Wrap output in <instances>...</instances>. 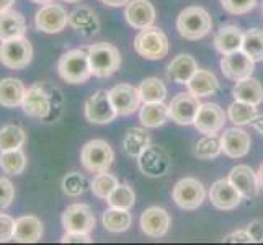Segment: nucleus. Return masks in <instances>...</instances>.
Instances as JSON below:
<instances>
[{"instance_id": "393cba45", "label": "nucleus", "mask_w": 263, "mask_h": 245, "mask_svg": "<svg viewBox=\"0 0 263 245\" xmlns=\"http://www.w3.org/2000/svg\"><path fill=\"white\" fill-rule=\"evenodd\" d=\"M188 92L193 93L195 97L201 98V97H210L214 95L219 88V80L217 77L210 70H203V69H198L193 77L188 80Z\"/></svg>"}, {"instance_id": "1a4fd4ad", "label": "nucleus", "mask_w": 263, "mask_h": 245, "mask_svg": "<svg viewBox=\"0 0 263 245\" xmlns=\"http://www.w3.org/2000/svg\"><path fill=\"white\" fill-rule=\"evenodd\" d=\"M69 23V15L66 8L59 4H46L43 5L34 15V25L40 31L46 34L61 33Z\"/></svg>"}, {"instance_id": "4be33fe9", "label": "nucleus", "mask_w": 263, "mask_h": 245, "mask_svg": "<svg viewBox=\"0 0 263 245\" xmlns=\"http://www.w3.org/2000/svg\"><path fill=\"white\" fill-rule=\"evenodd\" d=\"M221 146H222V152L228 157L240 159L243 156H247V152L250 150V136L239 128L228 129L221 138Z\"/></svg>"}, {"instance_id": "37998d69", "label": "nucleus", "mask_w": 263, "mask_h": 245, "mask_svg": "<svg viewBox=\"0 0 263 245\" xmlns=\"http://www.w3.org/2000/svg\"><path fill=\"white\" fill-rule=\"evenodd\" d=\"M15 199V186L8 178L0 177V211L10 208Z\"/></svg>"}, {"instance_id": "6ab92c4d", "label": "nucleus", "mask_w": 263, "mask_h": 245, "mask_svg": "<svg viewBox=\"0 0 263 245\" xmlns=\"http://www.w3.org/2000/svg\"><path fill=\"white\" fill-rule=\"evenodd\" d=\"M124 16L133 28L144 30L147 26H152L156 20V8L149 0H133L126 7Z\"/></svg>"}, {"instance_id": "423d86ee", "label": "nucleus", "mask_w": 263, "mask_h": 245, "mask_svg": "<svg viewBox=\"0 0 263 245\" xmlns=\"http://www.w3.org/2000/svg\"><path fill=\"white\" fill-rule=\"evenodd\" d=\"M115 159V152L111 146L103 139L88 141L80 150V162L85 170L92 174H102L108 172Z\"/></svg>"}, {"instance_id": "bb28decb", "label": "nucleus", "mask_w": 263, "mask_h": 245, "mask_svg": "<svg viewBox=\"0 0 263 245\" xmlns=\"http://www.w3.org/2000/svg\"><path fill=\"white\" fill-rule=\"evenodd\" d=\"M196 70V61L192 56H188V54H180L168 64L167 77L172 82H177V84H188V80L193 77Z\"/></svg>"}, {"instance_id": "2eb2a0df", "label": "nucleus", "mask_w": 263, "mask_h": 245, "mask_svg": "<svg viewBox=\"0 0 263 245\" xmlns=\"http://www.w3.org/2000/svg\"><path fill=\"white\" fill-rule=\"evenodd\" d=\"M224 123H226V113L219 105L201 103L193 124L199 133H203L206 136H213L224 128Z\"/></svg>"}, {"instance_id": "7c9ffc66", "label": "nucleus", "mask_w": 263, "mask_h": 245, "mask_svg": "<svg viewBox=\"0 0 263 245\" xmlns=\"http://www.w3.org/2000/svg\"><path fill=\"white\" fill-rule=\"evenodd\" d=\"M69 23H70L72 28H76L79 33H82L84 36L93 34L98 30V20H97V16L87 7L77 8L76 12H72L69 15Z\"/></svg>"}, {"instance_id": "c9c22d12", "label": "nucleus", "mask_w": 263, "mask_h": 245, "mask_svg": "<svg viewBox=\"0 0 263 245\" xmlns=\"http://www.w3.org/2000/svg\"><path fill=\"white\" fill-rule=\"evenodd\" d=\"M242 51L255 62L261 61L263 59V30L252 28L247 33H243Z\"/></svg>"}, {"instance_id": "9d476101", "label": "nucleus", "mask_w": 263, "mask_h": 245, "mask_svg": "<svg viewBox=\"0 0 263 245\" xmlns=\"http://www.w3.org/2000/svg\"><path fill=\"white\" fill-rule=\"evenodd\" d=\"M118 116L111 103L110 92L98 90L85 102V118L93 124H110Z\"/></svg>"}, {"instance_id": "c756f323", "label": "nucleus", "mask_w": 263, "mask_h": 245, "mask_svg": "<svg viewBox=\"0 0 263 245\" xmlns=\"http://www.w3.org/2000/svg\"><path fill=\"white\" fill-rule=\"evenodd\" d=\"M141 123L146 128H159L168 120V106L164 102H152L144 103L141 108Z\"/></svg>"}, {"instance_id": "f03ea898", "label": "nucleus", "mask_w": 263, "mask_h": 245, "mask_svg": "<svg viewBox=\"0 0 263 245\" xmlns=\"http://www.w3.org/2000/svg\"><path fill=\"white\" fill-rule=\"evenodd\" d=\"M213 20L201 7H188L181 10L177 18V30L185 40H201L211 31Z\"/></svg>"}, {"instance_id": "f3484780", "label": "nucleus", "mask_w": 263, "mask_h": 245, "mask_svg": "<svg viewBox=\"0 0 263 245\" xmlns=\"http://www.w3.org/2000/svg\"><path fill=\"white\" fill-rule=\"evenodd\" d=\"M141 229L152 239L164 237L170 229V214L159 206L147 208L141 216Z\"/></svg>"}, {"instance_id": "ddd939ff", "label": "nucleus", "mask_w": 263, "mask_h": 245, "mask_svg": "<svg viewBox=\"0 0 263 245\" xmlns=\"http://www.w3.org/2000/svg\"><path fill=\"white\" fill-rule=\"evenodd\" d=\"M141 172L147 177H162L170 168V156L165 149L159 146H149L138 157Z\"/></svg>"}, {"instance_id": "e433bc0d", "label": "nucleus", "mask_w": 263, "mask_h": 245, "mask_svg": "<svg viewBox=\"0 0 263 245\" xmlns=\"http://www.w3.org/2000/svg\"><path fill=\"white\" fill-rule=\"evenodd\" d=\"M228 116H229V120L237 126L250 124L253 118L257 116V106L240 102V100H235L234 103L229 105Z\"/></svg>"}, {"instance_id": "cd10ccee", "label": "nucleus", "mask_w": 263, "mask_h": 245, "mask_svg": "<svg viewBox=\"0 0 263 245\" xmlns=\"http://www.w3.org/2000/svg\"><path fill=\"white\" fill-rule=\"evenodd\" d=\"M232 93L235 100L250 103L253 106H258L263 102V87L260 82L257 79H253L252 76L239 80L237 84H235Z\"/></svg>"}, {"instance_id": "20e7f679", "label": "nucleus", "mask_w": 263, "mask_h": 245, "mask_svg": "<svg viewBox=\"0 0 263 245\" xmlns=\"http://www.w3.org/2000/svg\"><path fill=\"white\" fill-rule=\"evenodd\" d=\"M33 59V44L28 38L0 41V64L10 70H22L30 66Z\"/></svg>"}, {"instance_id": "c03bdc74", "label": "nucleus", "mask_w": 263, "mask_h": 245, "mask_svg": "<svg viewBox=\"0 0 263 245\" xmlns=\"http://www.w3.org/2000/svg\"><path fill=\"white\" fill-rule=\"evenodd\" d=\"M15 219L5 213H0V243L13 240L15 234Z\"/></svg>"}, {"instance_id": "4c0bfd02", "label": "nucleus", "mask_w": 263, "mask_h": 245, "mask_svg": "<svg viewBox=\"0 0 263 245\" xmlns=\"http://www.w3.org/2000/svg\"><path fill=\"white\" fill-rule=\"evenodd\" d=\"M108 204L111 208H120V210H131L134 201H136V195L133 192V188L129 185H120L111 192V195L106 198Z\"/></svg>"}, {"instance_id": "b1692460", "label": "nucleus", "mask_w": 263, "mask_h": 245, "mask_svg": "<svg viewBox=\"0 0 263 245\" xmlns=\"http://www.w3.org/2000/svg\"><path fill=\"white\" fill-rule=\"evenodd\" d=\"M26 31V22L25 16L10 8V10L0 13V41L15 40L25 36Z\"/></svg>"}, {"instance_id": "58836bf2", "label": "nucleus", "mask_w": 263, "mask_h": 245, "mask_svg": "<svg viewBox=\"0 0 263 245\" xmlns=\"http://www.w3.org/2000/svg\"><path fill=\"white\" fill-rule=\"evenodd\" d=\"M118 186V180L115 175L108 174V172H102V174H97V177L92 180V185H90V190L97 198L106 199L111 195L113 190Z\"/></svg>"}, {"instance_id": "09e8293b", "label": "nucleus", "mask_w": 263, "mask_h": 245, "mask_svg": "<svg viewBox=\"0 0 263 245\" xmlns=\"http://www.w3.org/2000/svg\"><path fill=\"white\" fill-rule=\"evenodd\" d=\"M253 128H255L258 133H261L263 134V115H257L255 118L252 120V123H250Z\"/></svg>"}, {"instance_id": "412c9836", "label": "nucleus", "mask_w": 263, "mask_h": 245, "mask_svg": "<svg viewBox=\"0 0 263 245\" xmlns=\"http://www.w3.org/2000/svg\"><path fill=\"white\" fill-rule=\"evenodd\" d=\"M43 222L40 217L33 214H26L18 217L15 222V234L13 240L20 243H36L43 239Z\"/></svg>"}, {"instance_id": "a878e982", "label": "nucleus", "mask_w": 263, "mask_h": 245, "mask_svg": "<svg viewBox=\"0 0 263 245\" xmlns=\"http://www.w3.org/2000/svg\"><path fill=\"white\" fill-rule=\"evenodd\" d=\"M242 40H243V33L240 31L239 26L226 25L214 36V48L221 54H229L242 49Z\"/></svg>"}, {"instance_id": "a18cd8bd", "label": "nucleus", "mask_w": 263, "mask_h": 245, "mask_svg": "<svg viewBox=\"0 0 263 245\" xmlns=\"http://www.w3.org/2000/svg\"><path fill=\"white\" fill-rule=\"evenodd\" d=\"M224 242H229V243H253L255 239L252 237V234L246 229V231H235L229 235H226Z\"/></svg>"}, {"instance_id": "8fccbe9b", "label": "nucleus", "mask_w": 263, "mask_h": 245, "mask_svg": "<svg viewBox=\"0 0 263 245\" xmlns=\"http://www.w3.org/2000/svg\"><path fill=\"white\" fill-rule=\"evenodd\" d=\"M100 2H103L108 7H123L126 4H129L131 0H100Z\"/></svg>"}, {"instance_id": "79ce46f5", "label": "nucleus", "mask_w": 263, "mask_h": 245, "mask_svg": "<svg viewBox=\"0 0 263 245\" xmlns=\"http://www.w3.org/2000/svg\"><path fill=\"white\" fill-rule=\"evenodd\" d=\"M255 4L257 0H221L224 10L232 15H246L255 7Z\"/></svg>"}, {"instance_id": "3c124183", "label": "nucleus", "mask_w": 263, "mask_h": 245, "mask_svg": "<svg viewBox=\"0 0 263 245\" xmlns=\"http://www.w3.org/2000/svg\"><path fill=\"white\" fill-rule=\"evenodd\" d=\"M13 4H15V0H0V13L10 10V8L13 7Z\"/></svg>"}, {"instance_id": "473e14b6", "label": "nucleus", "mask_w": 263, "mask_h": 245, "mask_svg": "<svg viewBox=\"0 0 263 245\" xmlns=\"http://www.w3.org/2000/svg\"><path fill=\"white\" fill-rule=\"evenodd\" d=\"M26 142V133L18 124H5L0 128V152L22 149Z\"/></svg>"}, {"instance_id": "de8ad7c7", "label": "nucleus", "mask_w": 263, "mask_h": 245, "mask_svg": "<svg viewBox=\"0 0 263 245\" xmlns=\"http://www.w3.org/2000/svg\"><path fill=\"white\" fill-rule=\"evenodd\" d=\"M247 231L252 234V237L255 239V242H263V224L258 221H253L252 224H249Z\"/></svg>"}, {"instance_id": "9b49d317", "label": "nucleus", "mask_w": 263, "mask_h": 245, "mask_svg": "<svg viewBox=\"0 0 263 245\" xmlns=\"http://www.w3.org/2000/svg\"><path fill=\"white\" fill-rule=\"evenodd\" d=\"M22 108L25 115H28L31 118H38V120H44V118H48L51 115L52 98L44 90V85L34 84L25 92Z\"/></svg>"}, {"instance_id": "0eeeda50", "label": "nucleus", "mask_w": 263, "mask_h": 245, "mask_svg": "<svg viewBox=\"0 0 263 245\" xmlns=\"http://www.w3.org/2000/svg\"><path fill=\"white\" fill-rule=\"evenodd\" d=\"M204 186L199 180L186 177L181 178L180 181H177L174 186V192H172V198L178 208L186 211H193L198 210L199 206L204 201Z\"/></svg>"}, {"instance_id": "f704fd0d", "label": "nucleus", "mask_w": 263, "mask_h": 245, "mask_svg": "<svg viewBox=\"0 0 263 245\" xmlns=\"http://www.w3.org/2000/svg\"><path fill=\"white\" fill-rule=\"evenodd\" d=\"M139 95L144 103H152V102H164L167 97V87L164 82L157 77H149L141 82L139 87Z\"/></svg>"}, {"instance_id": "ea45409f", "label": "nucleus", "mask_w": 263, "mask_h": 245, "mask_svg": "<svg viewBox=\"0 0 263 245\" xmlns=\"http://www.w3.org/2000/svg\"><path fill=\"white\" fill-rule=\"evenodd\" d=\"M221 152H222L221 139H217L216 134L206 136V138L199 139L195 149V154L199 159H214L219 156Z\"/></svg>"}, {"instance_id": "6e6552de", "label": "nucleus", "mask_w": 263, "mask_h": 245, "mask_svg": "<svg viewBox=\"0 0 263 245\" xmlns=\"http://www.w3.org/2000/svg\"><path fill=\"white\" fill-rule=\"evenodd\" d=\"M61 221H62V228L66 229V232L90 234L97 224L92 208H90L88 204H82V203L67 206L66 211L62 213Z\"/></svg>"}, {"instance_id": "4468645a", "label": "nucleus", "mask_w": 263, "mask_h": 245, "mask_svg": "<svg viewBox=\"0 0 263 245\" xmlns=\"http://www.w3.org/2000/svg\"><path fill=\"white\" fill-rule=\"evenodd\" d=\"M253 69H255V61L250 59L242 49L224 54L222 59H221L222 74L228 79L235 80V82L250 77Z\"/></svg>"}, {"instance_id": "f257e3e1", "label": "nucleus", "mask_w": 263, "mask_h": 245, "mask_svg": "<svg viewBox=\"0 0 263 245\" xmlns=\"http://www.w3.org/2000/svg\"><path fill=\"white\" fill-rule=\"evenodd\" d=\"M58 72L67 84H84L92 77V67L88 59V48L70 49L58 61Z\"/></svg>"}, {"instance_id": "aec40b11", "label": "nucleus", "mask_w": 263, "mask_h": 245, "mask_svg": "<svg viewBox=\"0 0 263 245\" xmlns=\"http://www.w3.org/2000/svg\"><path fill=\"white\" fill-rule=\"evenodd\" d=\"M231 183L239 190L242 196L255 198L260 190V181L257 174L249 165H237L231 170L229 178Z\"/></svg>"}, {"instance_id": "6e6d98bb", "label": "nucleus", "mask_w": 263, "mask_h": 245, "mask_svg": "<svg viewBox=\"0 0 263 245\" xmlns=\"http://www.w3.org/2000/svg\"><path fill=\"white\" fill-rule=\"evenodd\" d=\"M261 12H263V7H261Z\"/></svg>"}, {"instance_id": "5701e85b", "label": "nucleus", "mask_w": 263, "mask_h": 245, "mask_svg": "<svg viewBox=\"0 0 263 245\" xmlns=\"http://www.w3.org/2000/svg\"><path fill=\"white\" fill-rule=\"evenodd\" d=\"M26 88L20 79L15 77H4L0 80V106L8 108H18L23 103Z\"/></svg>"}, {"instance_id": "7ed1b4c3", "label": "nucleus", "mask_w": 263, "mask_h": 245, "mask_svg": "<svg viewBox=\"0 0 263 245\" xmlns=\"http://www.w3.org/2000/svg\"><path fill=\"white\" fill-rule=\"evenodd\" d=\"M88 59L92 76L98 79L111 77L121 66V54L110 43H95L88 46Z\"/></svg>"}, {"instance_id": "49530a36", "label": "nucleus", "mask_w": 263, "mask_h": 245, "mask_svg": "<svg viewBox=\"0 0 263 245\" xmlns=\"http://www.w3.org/2000/svg\"><path fill=\"white\" fill-rule=\"evenodd\" d=\"M62 243H90L92 239L85 232H66L61 239Z\"/></svg>"}, {"instance_id": "a211bd4d", "label": "nucleus", "mask_w": 263, "mask_h": 245, "mask_svg": "<svg viewBox=\"0 0 263 245\" xmlns=\"http://www.w3.org/2000/svg\"><path fill=\"white\" fill-rule=\"evenodd\" d=\"M210 199L211 204L217 210L228 211L240 204L242 195L229 180H217L210 190Z\"/></svg>"}, {"instance_id": "603ef678", "label": "nucleus", "mask_w": 263, "mask_h": 245, "mask_svg": "<svg viewBox=\"0 0 263 245\" xmlns=\"http://www.w3.org/2000/svg\"><path fill=\"white\" fill-rule=\"evenodd\" d=\"M257 177H258V181H260V186H263V163H261L258 172H257Z\"/></svg>"}, {"instance_id": "a19ab883", "label": "nucleus", "mask_w": 263, "mask_h": 245, "mask_svg": "<svg viewBox=\"0 0 263 245\" xmlns=\"http://www.w3.org/2000/svg\"><path fill=\"white\" fill-rule=\"evenodd\" d=\"M62 192L69 196H80L85 192V178L79 172H70L62 178Z\"/></svg>"}, {"instance_id": "39448f33", "label": "nucleus", "mask_w": 263, "mask_h": 245, "mask_svg": "<svg viewBox=\"0 0 263 245\" xmlns=\"http://www.w3.org/2000/svg\"><path fill=\"white\" fill-rule=\"evenodd\" d=\"M134 49L146 59H164L168 54V38L157 26H147L134 38Z\"/></svg>"}, {"instance_id": "864d4df0", "label": "nucleus", "mask_w": 263, "mask_h": 245, "mask_svg": "<svg viewBox=\"0 0 263 245\" xmlns=\"http://www.w3.org/2000/svg\"><path fill=\"white\" fill-rule=\"evenodd\" d=\"M33 4H40V5H46V4H51L54 0H31Z\"/></svg>"}, {"instance_id": "c85d7f7f", "label": "nucleus", "mask_w": 263, "mask_h": 245, "mask_svg": "<svg viewBox=\"0 0 263 245\" xmlns=\"http://www.w3.org/2000/svg\"><path fill=\"white\" fill-rule=\"evenodd\" d=\"M149 146H151V138L146 129L131 128L126 131V136L123 139V149L129 157H139Z\"/></svg>"}, {"instance_id": "2f4dec72", "label": "nucleus", "mask_w": 263, "mask_h": 245, "mask_svg": "<svg viewBox=\"0 0 263 245\" xmlns=\"http://www.w3.org/2000/svg\"><path fill=\"white\" fill-rule=\"evenodd\" d=\"M102 221H103V225H105L106 231L118 234V232H124V231L129 229L133 217H131L129 210H120V208L110 206L103 213Z\"/></svg>"}, {"instance_id": "72a5a7b5", "label": "nucleus", "mask_w": 263, "mask_h": 245, "mask_svg": "<svg viewBox=\"0 0 263 245\" xmlns=\"http://www.w3.org/2000/svg\"><path fill=\"white\" fill-rule=\"evenodd\" d=\"M0 168L8 175H22L26 168V154L22 149L0 152Z\"/></svg>"}, {"instance_id": "5fc2aeb1", "label": "nucleus", "mask_w": 263, "mask_h": 245, "mask_svg": "<svg viewBox=\"0 0 263 245\" xmlns=\"http://www.w3.org/2000/svg\"><path fill=\"white\" fill-rule=\"evenodd\" d=\"M64 2H69V4H76V2H80V0H64Z\"/></svg>"}, {"instance_id": "dca6fc26", "label": "nucleus", "mask_w": 263, "mask_h": 245, "mask_svg": "<svg viewBox=\"0 0 263 245\" xmlns=\"http://www.w3.org/2000/svg\"><path fill=\"white\" fill-rule=\"evenodd\" d=\"M110 98L116 113L120 116H128L139 108L141 95L139 88H134L129 84H118L110 90Z\"/></svg>"}, {"instance_id": "f8f14e48", "label": "nucleus", "mask_w": 263, "mask_h": 245, "mask_svg": "<svg viewBox=\"0 0 263 245\" xmlns=\"http://www.w3.org/2000/svg\"><path fill=\"white\" fill-rule=\"evenodd\" d=\"M199 106H201V103H199L198 97H195L193 93H178L177 97L172 98L168 105V116L177 124H193L199 111Z\"/></svg>"}]
</instances>
